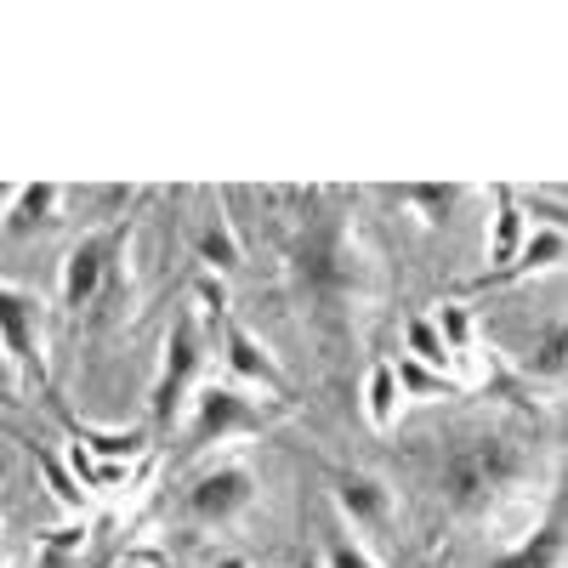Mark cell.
<instances>
[{
    "label": "cell",
    "instance_id": "1",
    "mask_svg": "<svg viewBox=\"0 0 568 568\" xmlns=\"http://www.w3.org/2000/svg\"><path fill=\"white\" fill-rule=\"evenodd\" d=\"M529 471V455L506 444V438H471L449 455L444 466V489L460 511H495Z\"/></svg>",
    "mask_w": 568,
    "mask_h": 568
},
{
    "label": "cell",
    "instance_id": "2",
    "mask_svg": "<svg viewBox=\"0 0 568 568\" xmlns=\"http://www.w3.org/2000/svg\"><path fill=\"white\" fill-rule=\"evenodd\" d=\"M302 278L313 284L318 296H358L364 278H369V262L358 251V240L342 227V222H324L302 240Z\"/></svg>",
    "mask_w": 568,
    "mask_h": 568
},
{
    "label": "cell",
    "instance_id": "3",
    "mask_svg": "<svg viewBox=\"0 0 568 568\" xmlns=\"http://www.w3.org/2000/svg\"><path fill=\"white\" fill-rule=\"evenodd\" d=\"M182 506H187V517H194V524H205V529H227V524H240V517L256 506V478H251V466L222 460V466L200 471V478L187 484Z\"/></svg>",
    "mask_w": 568,
    "mask_h": 568
},
{
    "label": "cell",
    "instance_id": "4",
    "mask_svg": "<svg viewBox=\"0 0 568 568\" xmlns=\"http://www.w3.org/2000/svg\"><path fill=\"white\" fill-rule=\"evenodd\" d=\"M205 364V347H200V324L194 318H176L171 336H165V358H160V382L149 393V409H154V426H171L187 404V387H194V375Z\"/></svg>",
    "mask_w": 568,
    "mask_h": 568
},
{
    "label": "cell",
    "instance_id": "5",
    "mask_svg": "<svg viewBox=\"0 0 568 568\" xmlns=\"http://www.w3.org/2000/svg\"><path fill=\"white\" fill-rule=\"evenodd\" d=\"M120 245H125V227L114 222V227L85 233V240L63 256V278H58L63 307H85V302H98V291H103V278H109V267H114Z\"/></svg>",
    "mask_w": 568,
    "mask_h": 568
},
{
    "label": "cell",
    "instance_id": "6",
    "mask_svg": "<svg viewBox=\"0 0 568 568\" xmlns=\"http://www.w3.org/2000/svg\"><path fill=\"white\" fill-rule=\"evenodd\" d=\"M240 433H262V409L240 387H200L194 420H187V449L227 444V438H240Z\"/></svg>",
    "mask_w": 568,
    "mask_h": 568
},
{
    "label": "cell",
    "instance_id": "7",
    "mask_svg": "<svg viewBox=\"0 0 568 568\" xmlns=\"http://www.w3.org/2000/svg\"><path fill=\"white\" fill-rule=\"evenodd\" d=\"M0 353L18 369H40V296L0 278Z\"/></svg>",
    "mask_w": 568,
    "mask_h": 568
},
{
    "label": "cell",
    "instance_id": "8",
    "mask_svg": "<svg viewBox=\"0 0 568 568\" xmlns=\"http://www.w3.org/2000/svg\"><path fill=\"white\" fill-rule=\"evenodd\" d=\"M336 506H342V517L358 535H382V529H393V517H398L393 489L375 478V471H342L336 478Z\"/></svg>",
    "mask_w": 568,
    "mask_h": 568
},
{
    "label": "cell",
    "instance_id": "9",
    "mask_svg": "<svg viewBox=\"0 0 568 568\" xmlns=\"http://www.w3.org/2000/svg\"><path fill=\"white\" fill-rule=\"evenodd\" d=\"M222 358H227V369L240 375V382L267 387V393H284V369L273 364V353L251 336L240 318H227V324H222Z\"/></svg>",
    "mask_w": 568,
    "mask_h": 568
},
{
    "label": "cell",
    "instance_id": "10",
    "mask_svg": "<svg viewBox=\"0 0 568 568\" xmlns=\"http://www.w3.org/2000/svg\"><path fill=\"white\" fill-rule=\"evenodd\" d=\"M63 211V187L58 182H29L12 194V211H7V233L12 240H34V233H45L58 222Z\"/></svg>",
    "mask_w": 568,
    "mask_h": 568
},
{
    "label": "cell",
    "instance_id": "11",
    "mask_svg": "<svg viewBox=\"0 0 568 568\" xmlns=\"http://www.w3.org/2000/svg\"><path fill=\"white\" fill-rule=\"evenodd\" d=\"M398 409H404L398 369H393L387 358L369 364V375H364V420L375 426V433H393V426H398Z\"/></svg>",
    "mask_w": 568,
    "mask_h": 568
},
{
    "label": "cell",
    "instance_id": "12",
    "mask_svg": "<svg viewBox=\"0 0 568 568\" xmlns=\"http://www.w3.org/2000/svg\"><path fill=\"white\" fill-rule=\"evenodd\" d=\"M562 251H568V240H562V222L529 227V233H524V245H517V256H511V267H506L500 278H529V273H551V267L562 262Z\"/></svg>",
    "mask_w": 568,
    "mask_h": 568
},
{
    "label": "cell",
    "instance_id": "13",
    "mask_svg": "<svg viewBox=\"0 0 568 568\" xmlns=\"http://www.w3.org/2000/svg\"><path fill=\"white\" fill-rule=\"evenodd\" d=\"M489 568H562V524H557V517H546L535 535H524L506 557H495Z\"/></svg>",
    "mask_w": 568,
    "mask_h": 568
},
{
    "label": "cell",
    "instance_id": "14",
    "mask_svg": "<svg viewBox=\"0 0 568 568\" xmlns=\"http://www.w3.org/2000/svg\"><path fill=\"white\" fill-rule=\"evenodd\" d=\"M404 342H409V364H420V369H433V375H449V382H460L455 375V358H449V347H444V336H438V324L433 318H409V329H404ZM466 387V382H460Z\"/></svg>",
    "mask_w": 568,
    "mask_h": 568
},
{
    "label": "cell",
    "instance_id": "15",
    "mask_svg": "<svg viewBox=\"0 0 568 568\" xmlns=\"http://www.w3.org/2000/svg\"><path fill=\"white\" fill-rule=\"evenodd\" d=\"M524 211L511 205V194H500V211H495V240H489V273L500 278L506 267H511V256H517V245H524Z\"/></svg>",
    "mask_w": 568,
    "mask_h": 568
},
{
    "label": "cell",
    "instance_id": "16",
    "mask_svg": "<svg viewBox=\"0 0 568 568\" xmlns=\"http://www.w3.org/2000/svg\"><path fill=\"white\" fill-rule=\"evenodd\" d=\"M433 324H438V336H444V347H449V358H455V369L478 353V324H471V313L466 307H455V302H444L438 313H433Z\"/></svg>",
    "mask_w": 568,
    "mask_h": 568
},
{
    "label": "cell",
    "instance_id": "17",
    "mask_svg": "<svg viewBox=\"0 0 568 568\" xmlns=\"http://www.w3.org/2000/svg\"><path fill=\"white\" fill-rule=\"evenodd\" d=\"M398 200H404V205H415V211H420V222H433V227H444V222H449V211L460 205V187H438V182H415V187H398Z\"/></svg>",
    "mask_w": 568,
    "mask_h": 568
},
{
    "label": "cell",
    "instance_id": "18",
    "mask_svg": "<svg viewBox=\"0 0 568 568\" xmlns=\"http://www.w3.org/2000/svg\"><path fill=\"white\" fill-rule=\"evenodd\" d=\"M200 262H205V267H216V273L240 267V240H233V227H227L222 216L200 227Z\"/></svg>",
    "mask_w": 568,
    "mask_h": 568
},
{
    "label": "cell",
    "instance_id": "19",
    "mask_svg": "<svg viewBox=\"0 0 568 568\" xmlns=\"http://www.w3.org/2000/svg\"><path fill=\"white\" fill-rule=\"evenodd\" d=\"M324 568H382V562L364 551L358 535H342V529H336V535L324 540Z\"/></svg>",
    "mask_w": 568,
    "mask_h": 568
},
{
    "label": "cell",
    "instance_id": "20",
    "mask_svg": "<svg viewBox=\"0 0 568 568\" xmlns=\"http://www.w3.org/2000/svg\"><path fill=\"white\" fill-rule=\"evenodd\" d=\"M393 369H398L404 398H409V393H460V382H449V375H433V369H420V364H409V358H398Z\"/></svg>",
    "mask_w": 568,
    "mask_h": 568
},
{
    "label": "cell",
    "instance_id": "21",
    "mask_svg": "<svg viewBox=\"0 0 568 568\" xmlns=\"http://www.w3.org/2000/svg\"><path fill=\"white\" fill-rule=\"evenodd\" d=\"M562 329H546V342H540V353H529V375H562Z\"/></svg>",
    "mask_w": 568,
    "mask_h": 568
},
{
    "label": "cell",
    "instance_id": "22",
    "mask_svg": "<svg viewBox=\"0 0 568 568\" xmlns=\"http://www.w3.org/2000/svg\"><path fill=\"white\" fill-rule=\"evenodd\" d=\"M91 449H98V455H109V460H120V455H136L142 449V433H98V438H91Z\"/></svg>",
    "mask_w": 568,
    "mask_h": 568
},
{
    "label": "cell",
    "instance_id": "23",
    "mask_svg": "<svg viewBox=\"0 0 568 568\" xmlns=\"http://www.w3.org/2000/svg\"><path fill=\"white\" fill-rule=\"evenodd\" d=\"M0 387H7V353H0Z\"/></svg>",
    "mask_w": 568,
    "mask_h": 568
}]
</instances>
